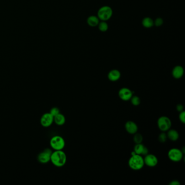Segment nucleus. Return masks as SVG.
Instances as JSON below:
<instances>
[{
  "instance_id": "1",
  "label": "nucleus",
  "mask_w": 185,
  "mask_h": 185,
  "mask_svg": "<svg viewBox=\"0 0 185 185\" xmlns=\"http://www.w3.org/2000/svg\"><path fill=\"white\" fill-rule=\"evenodd\" d=\"M67 157L65 152L61 150H55L52 152L51 157V161L54 166L60 167L66 164Z\"/></svg>"
},
{
  "instance_id": "2",
  "label": "nucleus",
  "mask_w": 185,
  "mask_h": 185,
  "mask_svg": "<svg viewBox=\"0 0 185 185\" xmlns=\"http://www.w3.org/2000/svg\"><path fill=\"white\" fill-rule=\"evenodd\" d=\"M128 165L130 168L134 171L140 170L144 166V159L141 155H133L129 158Z\"/></svg>"
},
{
  "instance_id": "3",
  "label": "nucleus",
  "mask_w": 185,
  "mask_h": 185,
  "mask_svg": "<svg viewBox=\"0 0 185 185\" xmlns=\"http://www.w3.org/2000/svg\"><path fill=\"white\" fill-rule=\"evenodd\" d=\"M113 14V11L110 7L104 6L99 9L97 17L101 21H107L111 18Z\"/></svg>"
},
{
  "instance_id": "4",
  "label": "nucleus",
  "mask_w": 185,
  "mask_h": 185,
  "mask_svg": "<svg viewBox=\"0 0 185 185\" xmlns=\"http://www.w3.org/2000/svg\"><path fill=\"white\" fill-rule=\"evenodd\" d=\"M50 145L54 150H62L65 146V142L62 136H53L50 141Z\"/></svg>"
},
{
  "instance_id": "5",
  "label": "nucleus",
  "mask_w": 185,
  "mask_h": 185,
  "mask_svg": "<svg viewBox=\"0 0 185 185\" xmlns=\"http://www.w3.org/2000/svg\"><path fill=\"white\" fill-rule=\"evenodd\" d=\"M157 124L158 129L163 132H167L169 129H171L172 127L171 119L168 117L165 116H161L158 118Z\"/></svg>"
},
{
  "instance_id": "6",
  "label": "nucleus",
  "mask_w": 185,
  "mask_h": 185,
  "mask_svg": "<svg viewBox=\"0 0 185 185\" xmlns=\"http://www.w3.org/2000/svg\"><path fill=\"white\" fill-rule=\"evenodd\" d=\"M183 154L182 151L178 148H172L169 150L168 156L170 160L178 162L182 159Z\"/></svg>"
},
{
  "instance_id": "7",
  "label": "nucleus",
  "mask_w": 185,
  "mask_h": 185,
  "mask_svg": "<svg viewBox=\"0 0 185 185\" xmlns=\"http://www.w3.org/2000/svg\"><path fill=\"white\" fill-rule=\"evenodd\" d=\"M52 152L49 149H46L40 152L38 157V160L41 163H46L51 161Z\"/></svg>"
},
{
  "instance_id": "8",
  "label": "nucleus",
  "mask_w": 185,
  "mask_h": 185,
  "mask_svg": "<svg viewBox=\"0 0 185 185\" xmlns=\"http://www.w3.org/2000/svg\"><path fill=\"white\" fill-rule=\"evenodd\" d=\"M132 92L129 88H121L118 91V96L124 101H128L130 100L132 95Z\"/></svg>"
},
{
  "instance_id": "9",
  "label": "nucleus",
  "mask_w": 185,
  "mask_h": 185,
  "mask_svg": "<svg viewBox=\"0 0 185 185\" xmlns=\"http://www.w3.org/2000/svg\"><path fill=\"white\" fill-rule=\"evenodd\" d=\"M54 122V117L50 113H46L42 116L40 123L44 127H48L51 126Z\"/></svg>"
},
{
  "instance_id": "10",
  "label": "nucleus",
  "mask_w": 185,
  "mask_h": 185,
  "mask_svg": "<svg viewBox=\"0 0 185 185\" xmlns=\"http://www.w3.org/2000/svg\"><path fill=\"white\" fill-rule=\"evenodd\" d=\"M144 165L150 167H154L156 166L158 163V159L155 155H146L144 158Z\"/></svg>"
},
{
  "instance_id": "11",
  "label": "nucleus",
  "mask_w": 185,
  "mask_h": 185,
  "mask_svg": "<svg viewBox=\"0 0 185 185\" xmlns=\"http://www.w3.org/2000/svg\"><path fill=\"white\" fill-rule=\"evenodd\" d=\"M125 128H126V131L129 134H132V135L135 134L138 131V125L134 122L132 121H129L126 122Z\"/></svg>"
},
{
  "instance_id": "12",
  "label": "nucleus",
  "mask_w": 185,
  "mask_h": 185,
  "mask_svg": "<svg viewBox=\"0 0 185 185\" xmlns=\"http://www.w3.org/2000/svg\"><path fill=\"white\" fill-rule=\"evenodd\" d=\"M121 76V72L118 70H112L109 72L108 74V77L109 80L111 82H116L119 80Z\"/></svg>"
},
{
  "instance_id": "13",
  "label": "nucleus",
  "mask_w": 185,
  "mask_h": 185,
  "mask_svg": "<svg viewBox=\"0 0 185 185\" xmlns=\"http://www.w3.org/2000/svg\"><path fill=\"white\" fill-rule=\"evenodd\" d=\"M184 73V70L181 66H176L173 68L172 74L175 79H180L182 78Z\"/></svg>"
},
{
  "instance_id": "14",
  "label": "nucleus",
  "mask_w": 185,
  "mask_h": 185,
  "mask_svg": "<svg viewBox=\"0 0 185 185\" xmlns=\"http://www.w3.org/2000/svg\"><path fill=\"white\" fill-rule=\"evenodd\" d=\"M167 138L172 141H176L179 139V134L177 130L174 129H169L167 134Z\"/></svg>"
},
{
  "instance_id": "15",
  "label": "nucleus",
  "mask_w": 185,
  "mask_h": 185,
  "mask_svg": "<svg viewBox=\"0 0 185 185\" xmlns=\"http://www.w3.org/2000/svg\"><path fill=\"white\" fill-rule=\"evenodd\" d=\"M99 19L97 16H95V15H91L88 17V19H87V23L88 24V26H90L91 27H93L97 26L99 23Z\"/></svg>"
},
{
  "instance_id": "16",
  "label": "nucleus",
  "mask_w": 185,
  "mask_h": 185,
  "mask_svg": "<svg viewBox=\"0 0 185 185\" xmlns=\"http://www.w3.org/2000/svg\"><path fill=\"white\" fill-rule=\"evenodd\" d=\"M66 121V118L64 115L59 113L57 115L54 117V122L58 126H62L64 125Z\"/></svg>"
},
{
  "instance_id": "17",
  "label": "nucleus",
  "mask_w": 185,
  "mask_h": 185,
  "mask_svg": "<svg viewBox=\"0 0 185 185\" xmlns=\"http://www.w3.org/2000/svg\"><path fill=\"white\" fill-rule=\"evenodd\" d=\"M142 24L144 28H150L154 25V20L149 17H146L142 20Z\"/></svg>"
},
{
  "instance_id": "18",
  "label": "nucleus",
  "mask_w": 185,
  "mask_h": 185,
  "mask_svg": "<svg viewBox=\"0 0 185 185\" xmlns=\"http://www.w3.org/2000/svg\"><path fill=\"white\" fill-rule=\"evenodd\" d=\"M97 26L98 27L99 31L102 32H107L109 28L108 24L106 21H101V22H99Z\"/></svg>"
},
{
  "instance_id": "19",
  "label": "nucleus",
  "mask_w": 185,
  "mask_h": 185,
  "mask_svg": "<svg viewBox=\"0 0 185 185\" xmlns=\"http://www.w3.org/2000/svg\"><path fill=\"white\" fill-rule=\"evenodd\" d=\"M144 146L141 143H138L134 147V151L136 154L142 155L143 150L144 149Z\"/></svg>"
},
{
  "instance_id": "20",
  "label": "nucleus",
  "mask_w": 185,
  "mask_h": 185,
  "mask_svg": "<svg viewBox=\"0 0 185 185\" xmlns=\"http://www.w3.org/2000/svg\"><path fill=\"white\" fill-rule=\"evenodd\" d=\"M134 142L136 144L138 143H141L143 141V136L140 133H135L134 134V138H133Z\"/></svg>"
},
{
  "instance_id": "21",
  "label": "nucleus",
  "mask_w": 185,
  "mask_h": 185,
  "mask_svg": "<svg viewBox=\"0 0 185 185\" xmlns=\"http://www.w3.org/2000/svg\"><path fill=\"white\" fill-rule=\"evenodd\" d=\"M130 101L132 104L134 106H138L140 105L141 103V99L139 97H138L137 96H132L130 99Z\"/></svg>"
},
{
  "instance_id": "22",
  "label": "nucleus",
  "mask_w": 185,
  "mask_h": 185,
  "mask_svg": "<svg viewBox=\"0 0 185 185\" xmlns=\"http://www.w3.org/2000/svg\"><path fill=\"white\" fill-rule=\"evenodd\" d=\"M167 134L165 133V132H161L159 135H158V140L159 142L161 143H165L166 142L167 140Z\"/></svg>"
},
{
  "instance_id": "23",
  "label": "nucleus",
  "mask_w": 185,
  "mask_h": 185,
  "mask_svg": "<svg viewBox=\"0 0 185 185\" xmlns=\"http://www.w3.org/2000/svg\"><path fill=\"white\" fill-rule=\"evenodd\" d=\"M49 113H51L53 117H54L60 113L59 109L57 107L53 108H52Z\"/></svg>"
},
{
  "instance_id": "24",
  "label": "nucleus",
  "mask_w": 185,
  "mask_h": 185,
  "mask_svg": "<svg viewBox=\"0 0 185 185\" xmlns=\"http://www.w3.org/2000/svg\"><path fill=\"white\" fill-rule=\"evenodd\" d=\"M163 22V21L161 18H158L155 20L154 21V24L156 26V27H160L162 25Z\"/></svg>"
},
{
  "instance_id": "25",
  "label": "nucleus",
  "mask_w": 185,
  "mask_h": 185,
  "mask_svg": "<svg viewBox=\"0 0 185 185\" xmlns=\"http://www.w3.org/2000/svg\"><path fill=\"white\" fill-rule=\"evenodd\" d=\"M179 119L182 123H185V111H182L180 112L179 116Z\"/></svg>"
},
{
  "instance_id": "26",
  "label": "nucleus",
  "mask_w": 185,
  "mask_h": 185,
  "mask_svg": "<svg viewBox=\"0 0 185 185\" xmlns=\"http://www.w3.org/2000/svg\"><path fill=\"white\" fill-rule=\"evenodd\" d=\"M176 109H177V111L179 112H182V111H184L183 110V109H184V108H183V105H182V104H178L177 105V107H176Z\"/></svg>"
},
{
  "instance_id": "27",
  "label": "nucleus",
  "mask_w": 185,
  "mask_h": 185,
  "mask_svg": "<svg viewBox=\"0 0 185 185\" xmlns=\"http://www.w3.org/2000/svg\"><path fill=\"white\" fill-rule=\"evenodd\" d=\"M180 185V182L178 180H173L171 181V182L169 183V185Z\"/></svg>"
},
{
  "instance_id": "28",
  "label": "nucleus",
  "mask_w": 185,
  "mask_h": 185,
  "mask_svg": "<svg viewBox=\"0 0 185 185\" xmlns=\"http://www.w3.org/2000/svg\"><path fill=\"white\" fill-rule=\"evenodd\" d=\"M148 152H149V150H148V149L147 147H144V149L143 150V152H142V155H146L148 154Z\"/></svg>"
}]
</instances>
